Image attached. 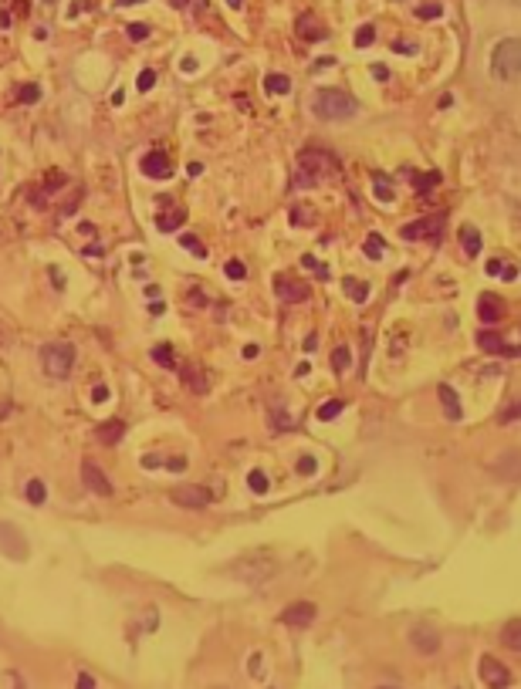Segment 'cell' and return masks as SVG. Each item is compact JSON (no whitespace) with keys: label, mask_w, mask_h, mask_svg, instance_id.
Returning a JSON list of instances; mask_svg holds the SVG:
<instances>
[{"label":"cell","mask_w":521,"mask_h":689,"mask_svg":"<svg viewBox=\"0 0 521 689\" xmlns=\"http://www.w3.org/2000/svg\"><path fill=\"white\" fill-rule=\"evenodd\" d=\"M312 112L325 122H342L356 115V102L339 88H318L312 95Z\"/></svg>","instance_id":"obj_1"},{"label":"cell","mask_w":521,"mask_h":689,"mask_svg":"<svg viewBox=\"0 0 521 689\" xmlns=\"http://www.w3.org/2000/svg\"><path fill=\"white\" fill-rule=\"evenodd\" d=\"M72 365H75V345L72 341H48L41 348V368L51 379H68Z\"/></svg>","instance_id":"obj_2"},{"label":"cell","mask_w":521,"mask_h":689,"mask_svg":"<svg viewBox=\"0 0 521 689\" xmlns=\"http://www.w3.org/2000/svg\"><path fill=\"white\" fill-rule=\"evenodd\" d=\"M518 65H521V48L515 37L501 41L491 54V75L501 78V81H515L518 78Z\"/></svg>","instance_id":"obj_3"},{"label":"cell","mask_w":521,"mask_h":689,"mask_svg":"<svg viewBox=\"0 0 521 689\" xmlns=\"http://www.w3.org/2000/svg\"><path fill=\"white\" fill-rule=\"evenodd\" d=\"M301 173L312 179H339L342 166L339 159L332 153H325V149H305L301 153Z\"/></svg>","instance_id":"obj_4"},{"label":"cell","mask_w":521,"mask_h":689,"mask_svg":"<svg viewBox=\"0 0 521 689\" xmlns=\"http://www.w3.org/2000/svg\"><path fill=\"white\" fill-rule=\"evenodd\" d=\"M0 554L10 558V561H27V554H31L21 527H14V524H7V520L0 524Z\"/></svg>","instance_id":"obj_5"},{"label":"cell","mask_w":521,"mask_h":689,"mask_svg":"<svg viewBox=\"0 0 521 689\" xmlns=\"http://www.w3.org/2000/svg\"><path fill=\"white\" fill-rule=\"evenodd\" d=\"M443 223H447L443 213H433V216H423V220L406 223V227L399 230V237H403V240H440Z\"/></svg>","instance_id":"obj_6"},{"label":"cell","mask_w":521,"mask_h":689,"mask_svg":"<svg viewBox=\"0 0 521 689\" xmlns=\"http://www.w3.org/2000/svg\"><path fill=\"white\" fill-rule=\"evenodd\" d=\"M227 575L240 578L244 585H264L267 578L278 575V564L274 561H244V564H237V568H231Z\"/></svg>","instance_id":"obj_7"},{"label":"cell","mask_w":521,"mask_h":689,"mask_svg":"<svg viewBox=\"0 0 521 689\" xmlns=\"http://www.w3.org/2000/svg\"><path fill=\"white\" fill-rule=\"evenodd\" d=\"M169 497H173V504H176V507H186V511H204L210 500H213V493H210V490H204V486H193V484L176 486Z\"/></svg>","instance_id":"obj_8"},{"label":"cell","mask_w":521,"mask_h":689,"mask_svg":"<svg viewBox=\"0 0 521 689\" xmlns=\"http://www.w3.org/2000/svg\"><path fill=\"white\" fill-rule=\"evenodd\" d=\"M481 679H484V686L488 689H508L511 686V672H508V665L495 659V656H481Z\"/></svg>","instance_id":"obj_9"},{"label":"cell","mask_w":521,"mask_h":689,"mask_svg":"<svg viewBox=\"0 0 521 689\" xmlns=\"http://www.w3.org/2000/svg\"><path fill=\"white\" fill-rule=\"evenodd\" d=\"M440 632L433 629V625H417V629H410V645L417 649L420 656H437L440 652Z\"/></svg>","instance_id":"obj_10"},{"label":"cell","mask_w":521,"mask_h":689,"mask_svg":"<svg viewBox=\"0 0 521 689\" xmlns=\"http://www.w3.org/2000/svg\"><path fill=\"white\" fill-rule=\"evenodd\" d=\"M315 615H318L315 602H291L285 612H281V622L291 625V629H308L315 622Z\"/></svg>","instance_id":"obj_11"},{"label":"cell","mask_w":521,"mask_h":689,"mask_svg":"<svg viewBox=\"0 0 521 689\" xmlns=\"http://www.w3.org/2000/svg\"><path fill=\"white\" fill-rule=\"evenodd\" d=\"M81 480H85V486H88L95 497H112V484L105 480V473H102V466H99V463L85 459V463H81Z\"/></svg>","instance_id":"obj_12"},{"label":"cell","mask_w":521,"mask_h":689,"mask_svg":"<svg viewBox=\"0 0 521 689\" xmlns=\"http://www.w3.org/2000/svg\"><path fill=\"white\" fill-rule=\"evenodd\" d=\"M274 287H278V298L285 305H298V301H308L312 298V287L305 281H295V278H278Z\"/></svg>","instance_id":"obj_13"},{"label":"cell","mask_w":521,"mask_h":689,"mask_svg":"<svg viewBox=\"0 0 521 689\" xmlns=\"http://www.w3.org/2000/svg\"><path fill=\"white\" fill-rule=\"evenodd\" d=\"M477 345H481L488 355H511V358L518 355V348H515V345H508V341H504L501 334H495V332H481L477 334Z\"/></svg>","instance_id":"obj_14"},{"label":"cell","mask_w":521,"mask_h":689,"mask_svg":"<svg viewBox=\"0 0 521 689\" xmlns=\"http://www.w3.org/2000/svg\"><path fill=\"white\" fill-rule=\"evenodd\" d=\"M139 169L146 173V176H153V179H166L169 173H173V166H169V159L163 153H149V155H142V162H139Z\"/></svg>","instance_id":"obj_15"},{"label":"cell","mask_w":521,"mask_h":689,"mask_svg":"<svg viewBox=\"0 0 521 689\" xmlns=\"http://www.w3.org/2000/svg\"><path fill=\"white\" fill-rule=\"evenodd\" d=\"M477 314H481V321H484V325H497V321L504 318V305H501V298H495V294H481V301H477Z\"/></svg>","instance_id":"obj_16"},{"label":"cell","mask_w":521,"mask_h":689,"mask_svg":"<svg viewBox=\"0 0 521 689\" xmlns=\"http://www.w3.org/2000/svg\"><path fill=\"white\" fill-rule=\"evenodd\" d=\"M298 34H301V41H325V24L318 21V17H312V14H301L298 17Z\"/></svg>","instance_id":"obj_17"},{"label":"cell","mask_w":521,"mask_h":689,"mask_svg":"<svg viewBox=\"0 0 521 689\" xmlns=\"http://www.w3.org/2000/svg\"><path fill=\"white\" fill-rule=\"evenodd\" d=\"M95 436H99V443H105V446H115V443L126 436V423H122V419H108V423H102V426L95 429Z\"/></svg>","instance_id":"obj_18"},{"label":"cell","mask_w":521,"mask_h":689,"mask_svg":"<svg viewBox=\"0 0 521 689\" xmlns=\"http://www.w3.org/2000/svg\"><path fill=\"white\" fill-rule=\"evenodd\" d=\"M437 395H440L443 409H447V419H454V423H457V419L464 416V409H461V402H457V392H454L450 385H440V389H437Z\"/></svg>","instance_id":"obj_19"},{"label":"cell","mask_w":521,"mask_h":689,"mask_svg":"<svg viewBox=\"0 0 521 689\" xmlns=\"http://www.w3.org/2000/svg\"><path fill=\"white\" fill-rule=\"evenodd\" d=\"M264 92H267V95H288V92H291V78L271 71V75L264 78Z\"/></svg>","instance_id":"obj_20"},{"label":"cell","mask_w":521,"mask_h":689,"mask_svg":"<svg viewBox=\"0 0 521 689\" xmlns=\"http://www.w3.org/2000/svg\"><path fill=\"white\" fill-rule=\"evenodd\" d=\"M183 223H186V210H180V206H176V210H169V213H159V216H156V227L166 230V233H169V230H176V227H183Z\"/></svg>","instance_id":"obj_21"},{"label":"cell","mask_w":521,"mask_h":689,"mask_svg":"<svg viewBox=\"0 0 521 689\" xmlns=\"http://www.w3.org/2000/svg\"><path fill=\"white\" fill-rule=\"evenodd\" d=\"M180 379H183L186 385H190L193 392H207V385H210V382H207V375H204L200 368H193V365H186V368H183Z\"/></svg>","instance_id":"obj_22"},{"label":"cell","mask_w":521,"mask_h":689,"mask_svg":"<svg viewBox=\"0 0 521 689\" xmlns=\"http://www.w3.org/2000/svg\"><path fill=\"white\" fill-rule=\"evenodd\" d=\"M461 247H464L468 257H477L481 254V233L474 227H461Z\"/></svg>","instance_id":"obj_23"},{"label":"cell","mask_w":521,"mask_h":689,"mask_svg":"<svg viewBox=\"0 0 521 689\" xmlns=\"http://www.w3.org/2000/svg\"><path fill=\"white\" fill-rule=\"evenodd\" d=\"M24 497H27V504H34V507H41V504L48 500V486H44V480H27V486H24Z\"/></svg>","instance_id":"obj_24"},{"label":"cell","mask_w":521,"mask_h":689,"mask_svg":"<svg viewBox=\"0 0 521 689\" xmlns=\"http://www.w3.org/2000/svg\"><path fill=\"white\" fill-rule=\"evenodd\" d=\"M501 642H504L508 649H515V652H518V645H521V625H518V618H511V622L501 629Z\"/></svg>","instance_id":"obj_25"},{"label":"cell","mask_w":521,"mask_h":689,"mask_svg":"<svg viewBox=\"0 0 521 689\" xmlns=\"http://www.w3.org/2000/svg\"><path fill=\"white\" fill-rule=\"evenodd\" d=\"M345 291H349V298L356 301V305H365L369 301V284H363V281H356V278H345Z\"/></svg>","instance_id":"obj_26"},{"label":"cell","mask_w":521,"mask_h":689,"mask_svg":"<svg viewBox=\"0 0 521 689\" xmlns=\"http://www.w3.org/2000/svg\"><path fill=\"white\" fill-rule=\"evenodd\" d=\"M288 216H291V223H295V227H312L315 220H318L312 206H291V213H288Z\"/></svg>","instance_id":"obj_27"},{"label":"cell","mask_w":521,"mask_h":689,"mask_svg":"<svg viewBox=\"0 0 521 689\" xmlns=\"http://www.w3.org/2000/svg\"><path fill=\"white\" fill-rule=\"evenodd\" d=\"M488 274H491V278H504V281H515V278H518V271H515L508 260H488Z\"/></svg>","instance_id":"obj_28"},{"label":"cell","mask_w":521,"mask_h":689,"mask_svg":"<svg viewBox=\"0 0 521 689\" xmlns=\"http://www.w3.org/2000/svg\"><path fill=\"white\" fill-rule=\"evenodd\" d=\"M176 240H180V247H186V250H190V254H193V257H200V260H207V254H210V250H207V244H200V240H197L193 233H183V237H176Z\"/></svg>","instance_id":"obj_29"},{"label":"cell","mask_w":521,"mask_h":689,"mask_svg":"<svg viewBox=\"0 0 521 689\" xmlns=\"http://www.w3.org/2000/svg\"><path fill=\"white\" fill-rule=\"evenodd\" d=\"M41 99V88L38 85H21L17 92H14V102H21V105H34Z\"/></svg>","instance_id":"obj_30"},{"label":"cell","mask_w":521,"mask_h":689,"mask_svg":"<svg viewBox=\"0 0 521 689\" xmlns=\"http://www.w3.org/2000/svg\"><path fill=\"white\" fill-rule=\"evenodd\" d=\"M153 361L163 365V368H176V358L169 352V345H156V348H153Z\"/></svg>","instance_id":"obj_31"},{"label":"cell","mask_w":521,"mask_h":689,"mask_svg":"<svg viewBox=\"0 0 521 689\" xmlns=\"http://www.w3.org/2000/svg\"><path fill=\"white\" fill-rule=\"evenodd\" d=\"M349 365H352V355H349V348H345V345H339V348L332 352V368H336V372H345Z\"/></svg>","instance_id":"obj_32"},{"label":"cell","mask_w":521,"mask_h":689,"mask_svg":"<svg viewBox=\"0 0 521 689\" xmlns=\"http://www.w3.org/2000/svg\"><path fill=\"white\" fill-rule=\"evenodd\" d=\"M365 257H369V260H379V257H383V237H379V233H369V240H365Z\"/></svg>","instance_id":"obj_33"},{"label":"cell","mask_w":521,"mask_h":689,"mask_svg":"<svg viewBox=\"0 0 521 689\" xmlns=\"http://www.w3.org/2000/svg\"><path fill=\"white\" fill-rule=\"evenodd\" d=\"M443 14V7L437 3V0H430V3H420L417 7V17H423V21H433V17H440Z\"/></svg>","instance_id":"obj_34"},{"label":"cell","mask_w":521,"mask_h":689,"mask_svg":"<svg viewBox=\"0 0 521 689\" xmlns=\"http://www.w3.org/2000/svg\"><path fill=\"white\" fill-rule=\"evenodd\" d=\"M342 409H345L342 406V399H332V402H325V406L318 409V419H322V423H329V419H336V416H339Z\"/></svg>","instance_id":"obj_35"},{"label":"cell","mask_w":521,"mask_h":689,"mask_svg":"<svg viewBox=\"0 0 521 689\" xmlns=\"http://www.w3.org/2000/svg\"><path fill=\"white\" fill-rule=\"evenodd\" d=\"M224 274H227L231 281H244V278H247V267H244L240 260H227V264H224Z\"/></svg>","instance_id":"obj_36"},{"label":"cell","mask_w":521,"mask_h":689,"mask_svg":"<svg viewBox=\"0 0 521 689\" xmlns=\"http://www.w3.org/2000/svg\"><path fill=\"white\" fill-rule=\"evenodd\" d=\"M247 486H251L254 493H267V477H264L260 470H251V473H247Z\"/></svg>","instance_id":"obj_37"},{"label":"cell","mask_w":521,"mask_h":689,"mask_svg":"<svg viewBox=\"0 0 521 689\" xmlns=\"http://www.w3.org/2000/svg\"><path fill=\"white\" fill-rule=\"evenodd\" d=\"M372 41H376V27L365 24V27H359V31H356V48H369Z\"/></svg>","instance_id":"obj_38"},{"label":"cell","mask_w":521,"mask_h":689,"mask_svg":"<svg viewBox=\"0 0 521 689\" xmlns=\"http://www.w3.org/2000/svg\"><path fill=\"white\" fill-rule=\"evenodd\" d=\"M437 182H440V176H437V173H427V176H413V189H423V193H427V189H433Z\"/></svg>","instance_id":"obj_39"},{"label":"cell","mask_w":521,"mask_h":689,"mask_svg":"<svg viewBox=\"0 0 521 689\" xmlns=\"http://www.w3.org/2000/svg\"><path fill=\"white\" fill-rule=\"evenodd\" d=\"M372 189H376V200H383V203H390V200H392L390 182H386L383 176H376V186H372Z\"/></svg>","instance_id":"obj_40"},{"label":"cell","mask_w":521,"mask_h":689,"mask_svg":"<svg viewBox=\"0 0 521 689\" xmlns=\"http://www.w3.org/2000/svg\"><path fill=\"white\" fill-rule=\"evenodd\" d=\"M288 426H291V416H288V412L281 416V412L274 409V412H271V429H274V433H281V429H288Z\"/></svg>","instance_id":"obj_41"},{"label":"cell","mask_w":521,"mask_h":689,"mask_svg":"<svg viewBox=\"0 0 521 689\" xmlns=\"http://www.w3.org/2000/svg\"><path fill=\"white\" fill-rule=\"evenodd\" d=\"M153 85H156V71H153V68H146V71L139 75V92H149Z\"/></svg>","instance_id":"obj_42"},{"label":"cell","mask_w":521,"mask_h":689,"mask_svg":"<svg viewBox=\"0 0 521 689\" xmlns=\"http://www.w3.org/2000/svg\"><path fill=\"white\" fill-rule=\"evenodd\" d=\"M186 301L193 307H207V294H200V287H190V294H186Z\"/></svg>","instance_id":"obj_43"},{"label":"cell","mask_w":521,"mask_h":689,"mask_svg":"<svg viewBox=\"0 0 521 689\" xmlns=\"http://www.w3.org/2000/svg\"><path fill=\"white\" fill-rule=\"evenodd\" d=\"M129 37L132 41H146V37H149V27L146 24H129Z\"/></svg>","instance_id":"obj_44"},{"label":"cell","mask_w":521,"mask_h":689,"mask_svg":"<svg viewBox=\"0 0 521 689\" xmlns=\"http://www.w3.org/2000/svg\"><path fill=\"white\" fill-rule=\"evenodd\" d=\"M298 473H315V459L312 457H301V459H298Z\"/></svg>","instance_id":"obj_45"},{"label":"cell","mask_w":521,"mask_h":689,"mask_svg":"<svg viewBox=\"0 0 521 689\" xmlns=\"http://www.w3.org/2000/svg\"><path fill=\"white\" fill-rule=\"evenodd\" d=\"M75 689H95V679H92L88 672H81V676H78V683H75Z\"/></svg>","instance_id":"obj_46"},{"label":"cell","mask_w":521,"mask_h":689,"mask_svg":"<svg viewBox=\"0 0 521 689\" xmlns=\"http://www.w3.org/2000/svg\"><path fill=\"white\" fill-rule=\"evenodd\" d=\"M92 399H95V402H105V399H108V385H95V389H92Z\"/></svg>","instance_id":"obj_47"},{"label":"cell","mask_w":521,"mask_h":689,"mask_svg":"<svg viewBox=\"0 0 521 689\" xmlns=\"http://www.w3.org/2000/svg\"><path fill=\"white\" fill-rule=\"evenodd\" d=\"M7 689H24V683H21L17 672H7Z\"/></svg>","instance_id":"obj_48"},{"label":"cell","mask_w":521,"mask_h":689,"mask_svg":"<svg viewBox=\"0 0 521 689\" xmlns=\"http://www.w3.org/2000/svg\"><path fill=\"white\" fill-rule=\"evenodd\" d=\"M166 466H169V470H186V457H173V459H166Z\"/></svg>","instance_id":"obj_49"},{"label":"cell","mask_w":521,"mask_h":689,"mask_svg":"<svg viewBox=\"0 0 521 689\" xmlns=\"http://www.w3.org/2000/svg\"><path fill=\"white\" fill-rule=\"evenodd\" d=\"M312 182H315V179L305 176V173H298V176H295V186H298V189H305V186H312Z\"/></svg>","instance_id":"obj_50"},{"label":"cell","mask_w":521,"mask_h":689,"mask_svg":"<svg viewBox=\"0 0 521 689\" xmlns=\"http://www.w3.org/2000/svg\"><path fill=\"white\" fill-rule=\"evenodd\" d=\"M372 75L379 78V81H386V78H390V71H386V68H383V65H376V68H372Z\"/></svg>","instance_id":"obj_51"},{"label":"cell","mask_w":521,"mask_h":689,"mask_svg":"<svg viewBox=\"0 0 521 689\" xmlns=\"http://www.w3.org/2000/svg\"><path fill=\"white\" fill-rule=\"evenodd\" d=\"M258 352H260L258 345H247V348H244V358H258Z\"/></svg>","instance_id":"obj_52"},{"label":"cell","mask_w":521,"mask_h":689,"mask_svg":"<svg viewBox=\"0 0 521 689\" xmlns=\"http://www.w3.org/2000/svg\"><path fill=\"white\" fill-rule=\"evenodd\" d=\"M159 463H163L159 457H142V466H159Z\"/></svg>","instance_id":"obj_53"},{"label":"cell","mask_w":521,"mask_h":689,"mask_svg":"<svg viewBox=\"0 0 521 689\" xmlns=\"http://www.w3.org/2000/svg\"><path fill=\"white\" fill-rule=\"evenodd\" d=\"M132 3H142V0H115V7H132Z\"/></svg>","instance_id":"obj_54"},{"label":"cell","mask_w":521,"mask_h":689,"mask_svg":"<svg viewBox=\"0 0 521 689\" xmlns=\"http://www.w3.org/2000/svg\"><path fill=\"white\" fill-rule=\"evenodd\" d=\"M227 3H231V7H240V3H244V0H227Z\"/></svg>","instance_id":"obj_55"},{"label":"cell","mask_w":521,"mask_h":689,"mask_svg":"<svg viewBox=\"0 0 521 689\" xmlns=\"http://www.w3.org/2000/svg\"><path fill=\"white\" fill-rule=\"evenodd\" d=\"M44 3H54V0H44Z\"/></svg>","instance_id":"obj_56"},{"label":"cell","mask_w":521,"mask_h":689,"mask_svg":"<svg viewBox=\"0 0 521 689\" xmlns=\"http://www.w3.org/2000/svg\"><path fill=\"white\" fill-rule=\"evenodd\" d=\"M379 689H390V686H379Z\"/></svg>","instance_id":"obj_57"}]
</instances>
